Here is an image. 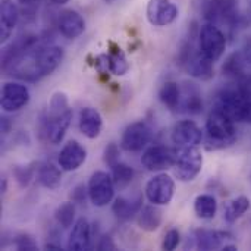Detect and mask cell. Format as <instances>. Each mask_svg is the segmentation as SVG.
Masks as SVG:
<instances>
[{
    "instance_id": "cell-5",
    "label": "cell",
    "mask_w": 251,
    "mask_h": 251,
    "mask_svg": "<svg viewBox=\"0 0 251 251\" xmlns=\"http://www.w3.org/2000/svg\"><path fill=\"white\" fill-rule=\"evenodd\" d=\"M203 168V156L196 147H181L176 153L175 175L182 182L194 181Z\"/></svg>"
},
{
    "instance_id": "cell-23",
    "label": "cell",
    "mask_w": 251,
    "mask_h": 251,
    "mask_svg": "<svg viewBox=\"0 0 251 251\" xmlns=\"http://www.w3.org/2000/svg\"><path fill=\"white\" fill-rule=\"evenodd\" d=\"M37 178H38V182L44 188H49V190H56L60 185V182H62L60 169L56 165H53L51 162L43 163L40 166Z\"/></svg>"
},
{
    "instance_id": "cell-3",
    "label": "cell",
    "mask_w": 251,
    "mask_h": 251,
    "mask_svg": "<svg viewBox=\"0 0 251 251\" xmlns=\"http://www.w3.org/2000/svg\"><path fill=\"white\" fill-rule=\"evenodd\" d=\"M204 18L221 29H235L240 19L238 0H207L204 4Z\"/></svg>"
},
{
    "instance_id": "cell-10",
    "label": "cell",
    "mask_w": 251,
    "mask_h": 251,
    "mask_svg": "<svg viewBox=\"0 0 251 251\" xmlns=\"http://www.w3.org/2000/svg\"><path fill=\"white\" fill-rule=\"evenodd\" d=\"M175 160L176 151L165 146H151L144 151L141 165L150 172H159L175 166Z\"/></svg>"
},
{
    "instance_id": "cell-31",
    "label": "cell",
    "mask_w": 251,
    "mask_h": 251,
    "mask_svg": "<svg viewBox=\"0 0 251 251\" xmlns=\"http://www.w3.org/2000/svg\"><path fill=\"white\" fill-rule=\"evenodd\" d=\"M13 244H15V247H16L18 250L21 251L38 250V246H37L35 240H34L31 235H28V234H21V235H18V237L13 240Z\"/></svg>"
},
{
    "instance_id": "cell-22",
    "label": "cell",
    "mask_w": 251,
    "mask_h": 251,
    "mask_svg": "<svg viewBox=\"0 0 251 251\" xmlns=\"http://www.w3.org/2000/svg\"><path fill=\"white\" fill-rule=\"evenodd\" d=\"M162 224V210L157 207V204L146 206L140 210L138 225L146 232H154Z\"/></svg>"
},
{
    "instance_id": "cell-6",
    "label": "cell",
    "mask_w": 251,
    "mask_h": 251,
    "mask_svg": "<svg viewBox=\"0 0 251 251\" xmlns=\"http://www.w3.org/2000/svg\"><path fill=\"white\" fill-rule=\"evenodd\" d=\"M184 65L188 74L197 79L209 81L213 76V62L204 56L199 43L196 46L193 40H190L188 47L184 50Z\"/></svg>"
},
{
    "instance_id": "cell-29",
    "label": "cell",
    "mask_w": 251,
    "mask_h": 251,
    "mask_svg": "<svg viewBox=\"0 0 251 251\" xmlns=\"http://www.w3.org/2000/svg\"><path fill=\"white\" fill-rule=\"evenodd\" d=\"M74 218H75V204L74 201H68L63 203L57 207L56 210V221L62 228H69L74 224Z\"/></svg>"
},
{
    "instance_id": "cell-15",
    "label": "cell",
    "mask_w": 251,
    "mask_h": 251,
    "mask_svg": "<svg viewBox=\"0 0 251 251\" xmlns=\"http://www.w3.org/2000/svg\"><path fill=\"white\" fill-rule=\"evenodd\" d=\"M232 238L231 234L224 231H212V229H197L193 234V246L199 250H218L222 249L226 240Z\"/></svg>"
},
{
    "instance_id": "cell-30",
    "label": "cell",
    "mask_w": 251,
    "mask_h": 251,
    "mask_svg": "<svg viewBox=\"0 0 251 251\" xmlns=\"http://www.w3.org/2000/svg\"><path fill=\"white\" fill-rule=\"evenodd\" d=\"M13 176H15L18 185L25 188L29 185L31 179H32V169L29 166H15Z\"/></svg>"
},
{
    "instance_id": "cell-2",
    "label": "cell",
    "mask_w": 251,
    "mask_h": 251,
    "mask_svg": "<svg viewBox=\"0 0 251 251\" xmlns=\"http://www.w3.org/2000/svg\"><path fill=\"white\" fill-rule=\"evenodd\" d=\"M207 149L219 150L229 147L237 140L235 121L218 107H213L206 122Z\"/></svg>"
},
{
    "instance_id": "cell-38",
    "label": "cell",
    "mask_w": 251,
    "mask_h": 251,
    "mask_svg": "<svg viewBox=\"0 0 251 251\" xmlns=\"http://www.w3.org/2000/svg\"><path fill=\"white\" fill-rule=\"evenodd\" d=\"M35 1H40V0H19V3H22V4H31Z\"/></svg>"
},
{
    "instance_id": "cell-40",
    "label": "cell",
    "mask_w": 251,
    "mask_h": 251,
    "mask_svg": "<svg viewBox=\"0 0 251 251\" xmlns=\"http://www.w3.org/2000/svg\"><path fill=\"white\" fill-rule=\"evenodd\" d=\"M250 178H251V174H250Z\"/></svg>"
},
{
    "instance_id": "cell-16",
    "label": "cell",
    "mask_w": 251,
    "mask_h": 251,
    "mask_svg": "<svg viewBox=\"0 0 251 251\" xmlns=\"http://www.w3.org/2000/svg\"><path fill=\"white\" fill-rule=\"evenodd\" d=\"M59 31L65 38L74 40L78 38L84 29H85V22L84 18L76 12V10H63L59 16V22H57Z\"/></svg>"
},
{
    "instance_id": "cell-9",
    "label": "cell",
    "mask_w": 251,
    "mask_h": 251,
    "mask_svg": "<svg viewBox=\"0 0 251 251\" xmlns=\"http://www.w3.org/2000/svg\"><path fill=\"white\" fill-rule=\"evenodd\" d=\"M151 137H153L151 126L144 121H138V122L131 124L124 131L121 146L126 151H132V153L140 151L150 143Z\"/></svg>"
},
{
    "instance_id": "cell-11",
    "label": "cell",
    "mask_w": 251,
    "mask_h": 251,
    "mask_svg": "<svg viewBox=\"0 0 251 251\" xmlns=\"http://www.w3.org/2000/svg\"><path fill=\"white\" fill-rule=\"evenodd\" d=\"M29 90L18 82H6L1 90V109L4 112H18L29 103Z\"/></svg>"
},
{
    "instance_id": "cell-33",
    "label": "cell",
    "mask_w": 251,
    "mask_h": 251,
    "mask_svg": "<svg viewBox=\"0 0 251 251\" xmlns=\"http://www.w3.org/2000/svg\"><path fill=\"white\" fill-rule=\"evenodd\" d=\"M104 163L109 165L110 168L119 163V149L115 143H110L104 149Z\"/></svg>"
},
{
    "instance_id": "cell-34",
    "label": "cell",
    "mask_w": 251,
    "mask_h": 251,
    "mask_svg": "<svg viewBox=\"0 0 251 251\" xmlns=\"http://www.w3.org/2000/svg\"><path fill=\"white\" fill-rule=\"evenodd\" d=\"M97 249H99L100 251L115 250V249H116V246H115V243L112 241V238H110L109 235H104V237H101V238H100V243H99Z\"/></svg>"
},
{
    "instance_id": "cell-20",
    "label": "cell",
    "mask_w": 251,
    "mask_h": 251,
    "mask_svg": "<svg viewBox=\"0 0 251 251\" xmlns=\"http://www.w3.org/2000/svg\"><path fill=\"white\" fill-rule=\"evenodd\" d=\"M103 128V118L94 107H84L79 113V129L81 132L93 140L97 138Z\"/></svg>"
},
{
    "instance_id": "cell-35",
    "label": "cell",
    "mask_w": 251,
    "mask_h": 251,
    "mask_svg": "<svg viewBox=\"0 0 251 251\" xmlns=\"http://www.w3.org/2000/svg\"><path fill=\"white\" fill-rule=\"evenodd\" d=\"M85 188H84V185H79V187H76L74 191H72V194H71V197H72V201L74 203H82L84 200H85Z\"/></svg>"
},
{
    "instance_id": "cell-27",
    "label": "cell",
    "mask_w": 251,
    "mask_h": 251,
    "mask_svg": "<svg viewBox=\"0 0 251 251\" xmlns=\"http://www.w3.org/2000/svg\"><path fill=\"white\" fill-rule=\"evenodd\" d=\"M107 57H109V71L113 75L122 76V75H125L128 72L129 63L126 60V56L124 54V51L118 46L112 44V50L107 54Z\"/></svg>"
},
{
    "instance_id": "cell-26",
    "label": "cell",
    "mask_w": 251,
    "mask_h": 251,
    "mask_svg": "<svg viewBox=\"0 0 251 251\" xmlns=\"http://www.w3.org/2000/svg\"><path fill=\"white\" fill-rule=\"evenodd\" d=\"M218 210V201L210 194H201L194 201V212L200 219H213Z\"/></svg>"
},
{
    "instance_id": "cell-17",
    "label": "cell",
    "mask_w": 251,
    "mask_h": 251,
    "mask_svg": "<svg viewBox=\"0 0 251 251\" xmlns=\"http://www.w3.org/2000/svg\"><path fill=\"white\" fill-rule=\"evenodd\" d=\"M178 109L190 115H199L203 110V97L197 84L184 82L181 87V100Z\"/></svg>"
},
{
    "instance_id": "cell-32",
    "label": "cell",
    "mask_w": 251,
    "mask_h": 251,
    "mask_svg": "<svg viewBox=\"0 0 251 251\" xmlns=\"http://www.w3.org/2000/svg\"><path fill=\"white\" fill-rule=\"evenodd\" d=\"M181 241V234L178 229H169L163 238V243H162V249L166 251H172L175 250L178 247Z\"/></svg>"
},
{
    "instance_id": "cell-19",
    "label": "cell",
    "mask_w": 251,
    "mask_h": 251,
    "mask_svg": "<svg viewBox=\"0 0 251 251\" xmlns=\"http://www.w3.org/2000/svg\"><path fill=\"white\" fill-rule=\"evenodd\" d=\"M91 246V226L87 219H79L75 222L69 240H68V249L74 251L88 250Z\"/></svg>"
},
{
    "instance_id": "cell-37",
    "label": "cell",
    "mask_w": 251,
    "mask_h": 251,
    "mask_svg": "<svg viewBox=\"0 0 251 251\" xmlns=\"http://www.w3.org/2000/svg\"><path fill=\"white\" fill-rule=\"evenodd\" d=\"M222 250L224 251H237V246H234V244H225L224 247H222Z\"/></svg>"
},
{
    "instance_id": "cell-21",
    "label": "cell",
    "mask_w": 251,
    "mask_h": 251,
    "mask_svg": "<svg viewBox=\"0 0 251 251\" xmlns=\"http://www.w3.org/2000/svg\"><path fill=\"white\" fill-rule=\"evenodd\" d=\"M141 203H143V197L140 194L134 196V197H118L113 203V213L118 219L121 221H128L131 219L134 215H137L141 210Z\"/></svg>"
},
{
    "instance_id": "cell-18",
    "label": "cell",
    "mask_w": 251,
    "mask_h": 251,
    "mask_svg": "<svg viewBox=\"0 0 251 251\" xmlns=\"http://www.w3.org/2000/svg\"><path fill=\"white\" fill-rule=\"evenodd\" d=\"M19 19V12L16 4L12 0H1L0 4V41L4 43L9 40L13 28Z\"/></svg>"
},
{
    "instance_id": "cell-36",
    "label": "cell",
    "mask_w": 251,
    "mask_h": 251,
    "mask_svg": "<svg viewBox=\"0 0 251 251\" xmlns=\"http://www.w3.org/2000/svg\"><path fill=\"white\" fill-rule=\"evenodd\" d=\"M240 51H241L244 60L247 62V65H250L251 66V38H249V40L244 43V46H243V49H241Z\"/></svg>"
},
{
    "instance_id": "cell-14",
    "label": "cell",
    "mask_w": 251,
    "mask_h": 251,
    "mask_svg": "<svg viewBox=\"0 0 251 251\" xmlns=\"http://www.w3.org/2000/svg\"><path fill=\"white\" fill-rule=\"evenodd\" d=\"M87 159V150L82 144L78 141H69L63 146V149L59 153V166L66 171H75L78 169Z\"/></svg>"
},
{
    "instance_id": "cell-28",
    "label": "cell",
    "mask_w": 251,
    "mask_h": 251,
    "mask_svg": "<svg viewBox=\"0 0 251 251\" xmlns=\"http://www.w3.org/2000/svg\"><path fill=\"white\" fill-rule=\"evenodd\" d=\"M113 172H112V178H113V182H115V187L119 188V190H124L126 188L131 182H132V178H134V169L125 163H118L115 165L113 168Z\"/></svg>"
},
{
    "instance_id": "cell-25",
    "label": "cell",
    "mask_w": 251,
    "mask_h": 251,
    "mask_svg": "<svg viewBox=\"0 0 251 251\" xmlns=\"http://www.w3.org/2000/svg\"><path fill=\"white\" fill-rule=\"evenodd\" d=\"M249 209H250V200L246 196H240L226 204V207L224 210V218L228 224H234L243 215H246V212Z\"/></svg>"
},
{
    "instance_id": "cell-12",
    "label": "cell",
    "mask_w": 251,
    "mask_h": 251,
    "mask_svg": "<svg viewBox=\"0 0 251 251\" xmlns=\"http://www.w3.org/2000/svg\"><path fill=\"white\" fill-rule=\"evenodd\" d=\"M178 18V7L171 0H150L147 4V19L151 25L166 26Z\"/></svg>"
},
{
    "instance_id": "cell-13",
    "label": "cell",
    "mask_w": 251,
    "mask_h": 251,
    "mask_svg": "<svg viewBox=\"0 0 251 251\" xmlns=\"http://www.w3.org/2000/svg\"><path fill=\"white\" fill-rule=\"evenodd\" d=\"M203 140V132L194 121H181L172 131V141L179 147H197Z\"/></svg>"
},
{
    "instance_id": "cell-24",
    "label": "cell",
    "mask_w": 251,
    "mask_h": 251,
    "mask_svg": "<svg viewBox=\"0 0 251 251\" xmlns=\"http://www.w3.org/2000/svg\"><path fill=\"white\" fill-rule=\"evenodd\" d=\"M159 97H160V101L168 109L176 110L179 107V100H181V87L174 81H168L162 85L159 91Z\"/></svg>"
},
{
    "instance_id": "cell-8",
    "label": "cell",
    "mask_w": 251,
    "mask_h": 251,
    "mask_svg": "<svg viewBox=\"0 0 251 251\" xmlns=\"http://www.w3.org/2000/svg\"><path fill=\"white\" fill-rule=\"evenodd\" d=\"M175 193V182L166 174H159L146 185V197L151 204L165 206L171 203Z\"/></svg>"
},
{
    "instance_id": "cell-4",
    "label": "cell",
    "mask_w": 251,
    "mask_h": 251,
    "mask_svg": "<svg viewBox=\"0 0 251 251\" xmlns=\"http://www.w3.org/2000/svg\"><path fill=\"white\" fill-rule=\"evenodd\" d=\"M199 46L200 50L212 62H216L222 57L226 49V35L215 24H204L199 29Z\"/></svg>"
},
{
    "instance_id": "cell-7",
    "label": "cell",
    "mask_w": 251,
    "mask_h": 251,
    "mask_svg": "<svg viewBox=\"0 0 251 251\" xmlns=\"http://www.w3.org/2000/svg\"><path fill=\"white\" fill-rule=\"evenodd\" d=\"M115 182L112 175L97 171L91 175L88 182V197L96 207L107 206L115 197Z\"/></svg>"
},
{
    "instance_id": "cell-39",
    "label": "cell",
    "mask_w": 251,
    "mask_h": 251,
    "mask_svg": "<svg viewBox=\"0 0 251 251\" xmlns=\"http://www.w3.org/2000/svg\"><path fill=\"white\" fill-rule=\"evenodd\" d=\"M54 4H65V3H68L69 0H51Z\"/></svg>"
},
{
    "instance_id": "cell-1",
    "label": "cell",
    "mask_w": 251,
    "mask_h": 251,
    "mask_svg": "<svg viewBox=\"0 0 251 251\" xmlns=\"http://www.w3.org/2000/svg\"><path fill=\"white\" fill-rule=\"evenodd\" d=\"M72 121V110L68 104L65 93H56L49 104L47 115L44 118V134L53 144H59Z\"/></svg>"
}]
</instances>
